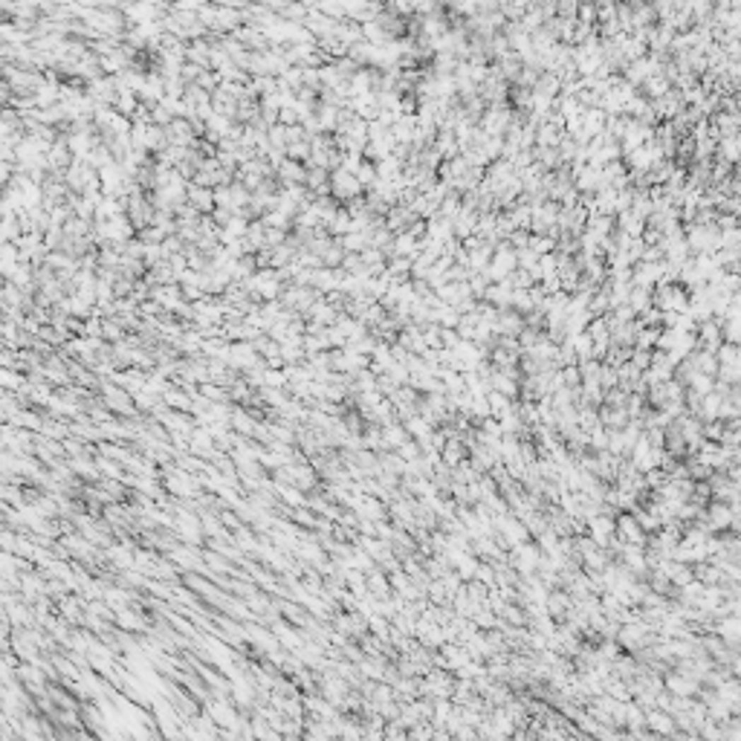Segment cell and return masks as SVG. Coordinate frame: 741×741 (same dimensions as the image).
<instances>
[{"instance_id":"1","label":"cell","mask_w":741,"mask_h":741,"mask_svg":"<svg viewBox=\"0 0 741 741\" xmlns=\"http://www.w3.org/2000/svg\"><path fill=\"white\" fill-rule=\"evenodd\" d=\"M614 536L620 542H626V544H646V539H648L643 533V527L637 524V518L629 510H620L614 515Z\"/></svg>"},{"instance_id":"6","label":"cell","mask_w":741,"mask_h":741,"mask_svg":"<svg viewBox=\"0 0 741 741\" xmlns=\"http://www.w3.org/2000/svg\"><path fill=\"white\" fill-rule=\"evenodd\" d=\"M713 383H716V377H709V374H695V377L689 380L687 388H692L695 394H709V391H713Z\"/></svg>"},{"instance_id":"8","label":"cell","mask_w":741,"mask_h":741,"mask_svg":"<svg viewBox=\"0 0 741 741\" xmlns=\"http://www.w3.org/2000/svg\"><path fill=\"white\" fill-rule=\"evenodd\" d=\"M559 374H562V383H565V388H576V385L582 383L579 365H565V368H559Z\"/></svg>"},{"instance_id":"2","label":"cell","mask_w":741,"mask_h":741,"mask_svg":"<svg viewBox=\"0 0 741 741\" xmlns=\"http://www.w3.org/2000/svg\"><path fill=\"white\" fill-rule=\"evenodd\" d=\"M663 689L672 692V695H681V698H698L701 684L692 681L689 675L677 672V669H666V672H663Z\"/></svg>"},{"instance_id":"3","label":"cell","mask_w":741,"mask_h":741,"mask_svg":"<svg viewBox=\"0 0 741 741\" xmlns=\"http://www.w3.org/2000/svg\"><path fill=\"white\" fill-rule=\"evenodd\" d=\"M646 730L652 733L655 738H675V733H677L675 716L663 713V709H658V706L646 709Z\"/></svg>"},{"instance_id":"9","label":"cell","mask_w":741,"mask_h":741,"mask_svg":"<svg viewBox=\"0 0 741 741\" xmlns=\"http://www.w3.org/2000/svg\"><path fill=\"white\" fill-rule=\"evenodd\" d=\"M438 319H443V322H446V327H455V325H457V316H455L452 310H443V313H438Z\"/></svg>"},{"instance_id":"4","label":"cell","mask_w":741,"mask_h":741,"mask_svg":"<svg viewBox=\"0 0 741 741\" xmlns=\"http://www.w3.org/2000/svg\"><path fill=\"white\" fill-rule=\"evenodd\" d=\"M713 634H718L727 646L738 648V640H741V620H738V614L716 617V620H713Z\"/></svg>"},{"instance_id":"5","label":"cell","mask_w":741,"mask_h":741,"mask_svg":"<svg viewBox=\"0 0 741 741\" xmlns=\"http://www.w3.org/2000/svg\"><path fill=\"white\" fill-rule=\"evenodd\" d=\"M380 431H383V449H397L409 440V431H406L403 420H391V423L380 426Z\"/></svg>"},{"instance_id":"7","label":"cell","mask_w":741,"mask_h":741,"mask_svg":"<svg viewBox=\"0 0 741 741\" xmlns=\"http://www.w3.org/2000/svg\"><path fill=\"white\" fill-rule=\"evenodd\" d=\"M394 452H397L399 457H403V460L409 463V460H417V457H420V443H417L414 438H409V440H406L403 446H397Z\"/></svg>"}]
</instances>
